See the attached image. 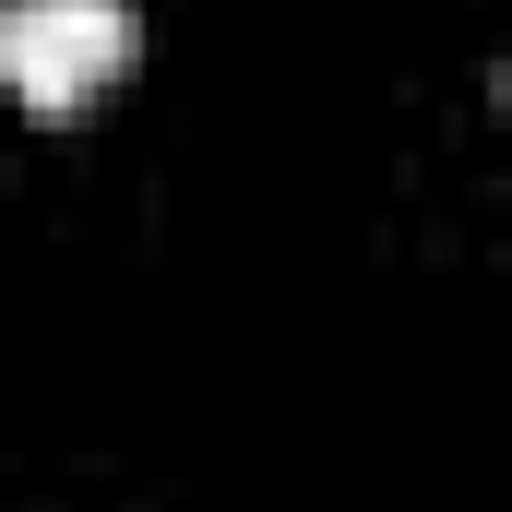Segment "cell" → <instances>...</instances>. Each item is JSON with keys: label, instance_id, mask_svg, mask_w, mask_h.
Instances as JSON below:
<instances>
[{"label": "cell", "instance_id": "1", "mask_svg": "<svg viewBox=\"0 0 512 512\" xmlns=\"http://www.w3.org/2000/svg\"><path fill=\"white\" fill-rule=\"evenodd\" d=\"M131 72V0H0V84L60 120Z\"/></svg>", "mask_w": 512, "mask_h": 512}]
</instances>
